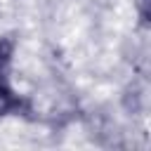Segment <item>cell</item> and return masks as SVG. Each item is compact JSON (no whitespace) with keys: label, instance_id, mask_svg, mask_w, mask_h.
Listing matches in <instances>:
<instances>
[{"label":"cell","instance_id":"6da1fadb","mask_svg":"<svg viewBox=\"0 0 151 151\" xmlns=\"http://www.w3.org/2000/svg\"><path fill=\"white\" fill-rule=\"evenodd\" d=\"M9 106H12V99H9V94H7L5 90H0V113H5Z\"/></svg>","mask_w":151,"mask_h":151}]
</instances>
